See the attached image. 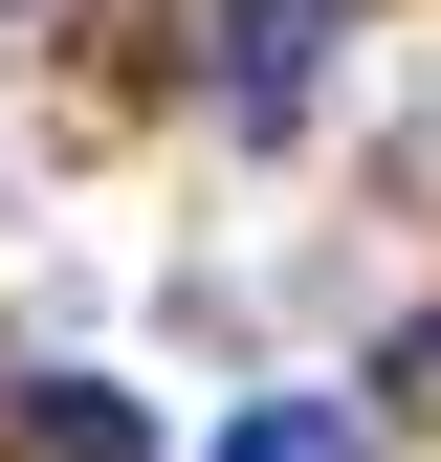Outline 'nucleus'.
I'll return each mask as SVG.
<instances>
[{"instance_id": "obj_4", "label": "nucleus", "mask_w": 441, "mask_h": 462, "mask_svg": "<svg viewBox=\"0 0 441 462\" xmlns=\"http://www.w3.org/2000/svg\"><path fill=\"white\" fill-rule=\"evenodd\" d=\"M375 374H398V396H419V419H441V309H419V330H398V353H375Z\"/></svg>"}, {"instance_id": "obj_2", "label": "nucleus", "mask_w": 441, "mask_h": 462, "mask_svg": "<svg viewBox=\"0 0 441 462\" xmlns=\"http://www.w3.org/2000/svg\"><path fill=\"white\" fill-rule=\"evenodd\" d=\"M0 440H44V462H155V419L110 374H0Z\"/></svg>"}, {"instance_id": "obj_1", "label": "nucleus", "mask_w": 441, "mask_h": 462, "mask_svg": "<svg viewBox=\"0 0 441 462\" xmlns=\"http://www.w3.org/2000/svg\"><path fill=\"white\" fill-rule=\"evenodd\" d=\"M331 23H353V0H220V110H243V133H287Z\"/></svg>"}, {"instance_id": "obj_5", "label": "nucleus", "mask_w": 441, "mask_h": 462, "mask_svg": "<svg viewBox=\"0 0 441 462\" xmlns=\"http://www.w3.org/2000/svg\"><path fill=\"white\" fill-rule=\"evenodd\" d=\"M0 23H23V0H0Z\"/></svg>"}, {"instance_id": "obj_3", "label": "nucleus", "mask_w": 441, "mask_h": 462, "mask_svg": "<svg viewBox=\"0 0 441 462\" xmlns=\"http://www.w3.org/2000/svg\"><path fill=\"white\" fill-rule=\"evenodd\" d=\"M220 462H375V396H265V419H220Z\"/></svg>"}]
</instances>
